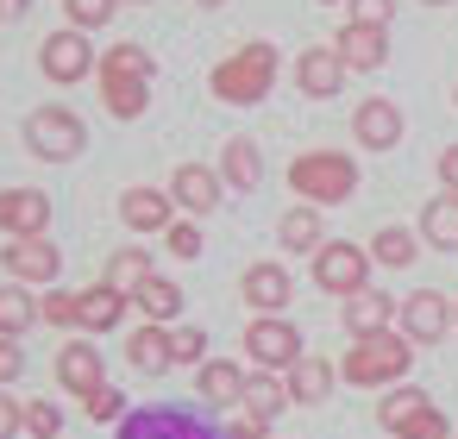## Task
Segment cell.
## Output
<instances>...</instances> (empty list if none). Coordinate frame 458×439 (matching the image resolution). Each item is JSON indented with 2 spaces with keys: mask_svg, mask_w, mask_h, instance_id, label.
Here are the masks:
<instances>
[{
  "mask_svg": "<svg viewBox=\"0 0 458 439\" xmlns=\"http://www.w3.org/2000/svg\"><path fill=\"white\" fill-rule=\"evenodd\" d=\"M95 76H101V101H107L114 120H139L145 114V101H151V51L145 45H114Z\"/></svg>",
  "mask_w": 458,
  "mask_h": 439,
  "instance_id": "obj_1",
  "label": "cell"
},
{
  "mask_svg": "<svg viewBox=\"0 0 458 439\" xmlns=\"http://www.w3.org/2000/svg\"><path fill=\"white\" fill-rule=\"evenodd\" d=\"M289 189L308 201V207H339L358 195V164L345 151H301L289 164Z\"/></svg>",
  "mask_w": 458,
  "mask_h": 439,
  "instance_id": "obj_2",
  "label": "cell"
},
{
  "mask_svg": "<svg viewBox=\"0 0 458 439\" xmlns=\"http://www.w3.org/2000/svg\"><path fill=\"white\" fill-rule=\"evenodd\" d=\"M408 364H414V345H408V333H370V339H358L352 351H345V383H358V389H395L402 376H408Z\"/></svg>",
  "mask_w": 458,
  "mask_h": 439,
  "instance_id": "obj_3",
  "label": "cell"
},
{
  "mask_svg": "<svg viewBox=\"0 0 458 439\" xmlns=\"http://www.w3.org/2000/svg\"><path fill=\"white\" fill-rule=\"evenodd\" d=\"M270 82H276V51L258 38V45H245V51H233L220 70H214V95L220 101H233V107H251V101H264L270 95Z\"/></svg>",
  "mask_w": 458,
  "mask_h": 439,
  "instance_id": "obj_4",
  "label": "cell"
},
{
  "mask_svg": "<svg viewBox=\"0 0 458 439\" xmlns=\"http://www.w3.org/2000/svg\"><path fill=\"white\" fill-rule=\"evenodd\" d=\"M26 145H32V157L70 164V157L89 145V132H82V120H76L70 107H38V114L26 120Z\"/></svg>",
  "mask_w": 458,
  "mask_h": 439,
  "instance_id": "obj_5",
  "label": "cell"
},
{
  "mask_svg": "<svg viewBox=\"0 0 458 439\" xmlns=\"http://www.w3.org/2000/svg\"><path fill=\"white\" fill-rule=\"evenodd\" d=\"M245 351L264 364V370H295L308 351H301V333L289 326V320H276V314H264V320H251L245 326Z\"/></svg>",
  "mask_w": 458,
  "mask_h": 439,
  "instance_id": "obj_6",
  "label": "cell"
},
{
  "mask_svg": "<svg viewBox=\"0 0 458 439\" xmlns=\"http://www.w3.org/2000/svg\"><path fill=\"white\" fill-rule=\"evenodd\" d=\"M364 276H370V251H358V245H320L314 251V283L327 295H358V289H370Z\"/></svg>",
  "mask_w": 458,
  "mask_h": 439,
  "instance_id": "obj_7",
  "label": "cell"
},
{
  "mask_svg": "<svg viewBox=\"0 0 458 439\" xmlns=\"http://www.w3.org/2000/svg\"><path fill=\"white\" fill-rule=\"evenodd\" d=\"M120 439H226V433H214L189 408H145V414H126Z\"/></svg>",
  "mask_w": 458,
  "mask_h": 439,
  "instance_id": "obj_8",
  "label": "cell"
},
{
  "mask_svg": "<svg viewBox=\"0 0 458 439\" xmlns=\"http://www.w3.org/2000/svg\"><path fill=\"white\" fill-rule=\"evenodd\" d=\"M452 320H458V308H452L439 289H414V295L402 301V333H408V345H439Z\"/></svg>",
  "mask_w": 458,
  "mask_h": 439,
  "instance_id": "obj_9",
  "label": "cell"
},
{
  "mask_svg": "<svg viewBox=\"0 0 458 439\" xmlns=\"http://www.w3.org/2000/svg\"><path fill=\"white\" fill-rule=\"evenodd\" d=\"M38 63H45V76L51 82H82L89 70H95V45L70 26V32H57V38H45V51H38Z\"/></svg>",
  "mask_w": 458,
  "mask_h": 439,
  "instance_id": "obj_10",
  "label": "cell"
},
{
  "mask_svg": "<svg viewBox=\"0 0 458 439\" xmlns=\"http://www.w3.org/2000/svg\"><path fill=\"white\" fill-rule=\"evenodd\" d=\"M295 89L314 95V101H333V95L345 89V63H339V51H333V45H308V51L295 57Z\"/></svg>",
  "mask_w": 458,
  "mask_h": 439,
  "instance_id": "obj_11",
  "label": "cell"
},
{
  "mask_svg": "<svg viewBox=\"0 0 458 439\" xmlns=\"http://www.w3.org/2000/svg\"><path fill=\"white\" fill-rule=\"evenodd\" d=\"M352 132H358V145H364V151H395V145H402V107H395V101H383V95H370V101H358Z\"/></svg>",
  "mask_w": 458,
  "mask_h": 439,
  "instance_id": "obj_12",
  "label": "cell"
},
{
  "mask_svg": "<svg viewBox=\"0 0 458 439\" xmlns=\"http://www.w3.org/2000/svg\"><path fill=\"white\" fill-rule=\"evenodd\" d=\"M0 226H7L13 239H45L51 201H45L38 189H0Z\"/></svg>",
  "mask_w": 458,
  "mask_h": 439,
  "instance_id": "obj_13",
  "label": "cell"
},
{
  "mask_svg": "<svg viewBox=\"0 0 458 439\" xmlns=\"http://www.w3.org/2000/svg\"><path fill=\"white\" fill-rule=\"evenodd\" d=\"M333 51H339L345 70H383V63H389V32H383V26H352V20H345V32L333 38Z\"/></svg>",
  "mask_w": 458,
  "mask_h": 439,
  "instance_id": "obj_14",
  "label": "cell"
},
{
  "mask_svg": "<svg viewBox=\"0 0 458 439\" xmlns=\"http://www.w3.org/2000/svg\"><path fill=\"white\" fill-rule=\"evenodd\" d=\"M57 270H64V257H57L51 239H13V245H7V276H20V283H51Z\"/></svg>",
  "mask_w": 458,
  "mask_h": 439,
  "instance_id": "obj_15",
  "label": "cell"
},
{
  "mask_svg": "<svg viewBox=\"0 0 458 439\" xmlns=\"http://www.w3.org/2000/svg\"><path fill=\"white\" fill-rule=\"evenodd\" d=\"M170 201L189 207V214H214V201H220V176H214L208 164H182V170L170 176Z\"/></svg>",
  "mask_w": 458,
  "mask_h": 439,
  "instance_id": "obj_16",
  "label": "cell"
},
{
  "mask_svg": "<svg viewBox=\"0 0 458 439\" xmlns=\"http://www.w3.org/2000/svg\"><path fill=\"white\" fill-rule=\"evenodd\" d=\"M389 320H395V301H389L383 289H358V295H345V326H352V339L389 333Z\"/></svg>",
  "mask_w": 458,
  "mask_h": 439,
  "instance_id": "obj_17",
  "label": "cell"
},
{
  "mask_svg": "<svg viewBox=\"0 0 458 439\" xmlns=\"http://www.w3.org/2000/svg\"><path fill=\"white\" fill-rule=\"evenodd\" d=\"M289 295H295V283H289L283 264H251V270H245V301H251V308L276 314V308H289Z\"/></svg>",
  "mask_w": 458,
  "mask_h": 439,
  "instance_id": "obj_18",
  "label": "cell"
},
{
  "mask_svg": "<svg viewBox=\"0 0 458 439\" xmlns=\"http://www.w3.org/2000/svg\"><path fill=\"white\" fill-rule=\"evenodd\" d=\"M57 376H64V389H76V395H95V389L107 383L95 345H64V351H57Z\"/></svg>",
  "mask_w": 458,
  "mask_h": 439,
  "instance_id": "obj_19",
  "label": "cell"
},
{
  "mask_svg": "<svg viewBox=\"0 0 458 439\" xmlns=\"http://www.w3.org/2000/svg\"><path fill=\"white\" fill-rule=\"evenodd\" d=\"M120 220H126L132 232H157V226H170V195H157V189H126V195H120Z\"/></svg>",
  "mask_w": 458,
  "mask_h": 439,
  "instance_id": "obj_20",
  "label": "cell"
},
{
  "mask_svg": "<svg viewBox=\"0 0 458 439\" xmlns=\"http://www.w3.org/2000/svg\"><path fill=\"white\" fill-rule=\"evenodd\" d=\"M120 314H126V295H120L114 283H101V289H82V295H76V326L107 333V326H120Z\"/></svg>",
  "mask_w": 458,
  "mask_h": 439,
  "instance_id": "obj_21",
  "label": "cell"
},
{
  "mask_svg": "<svg viewBox=\"0 0 458 439\" xmlns=\"http://www.w3.org/2000/svg\"><path fill=\"white\" fill-rule=\"evenodd\" d=\"M420 239L439 245V251H458V195H452V189L420 207Z\"/></svg>",
  "mask_w": 458,
  "mask_h": 439,
  "instance_id": "obj_22",
  "label": "cell"
},
{
  "mask_svg": "<svg viewBox=\"0 0 458 439\" xmlns=\"http://www.w3.org/2000/svg\"><path fill=\"white\" fill-rule=\"evenodd\" d=\"M245 370L239 364H226V358H214V364H201V401H214V408H233V401H245Z\"/></svg>",
  "mask_w": 458,
  "mask_h": 439,
  "instance_id": "obj_23",
  "label": "cell"
},
{
  "mask_svg": "<svg viewBox=\"0 0 458 439\" xmlns=\"http://www.w3.org/2000/svg\"><path fill=\"white\" fill-rule=\"evenodd\" d=\"M132 301H139V314H145L151 326H164V320H176V314H182V289H176V283H164V276H145V283L132 289Z\"/></svg>",
  "mask_w": 458,
  "mask_h": 439,
  "instance_id": "obj_24",
  "label": "cell"
},
{
  "mask_svg": "<svg viewBox=\"0 0 458 439\" xmlns=\"http://www.w3.org/2000/svg\"><path fill=\"white\" fill-rule=\"evenodd\" d=\"M126 358H132V370H145V376H157V370H170V333L164 326H139L132 339H126Z\"/></svg>",
  "mask_w": 458,
  "mask_h": 439,
  "instance_id": "obj_25",
  "label": "cell"
},
{
  "mask_svg": "<svg viewBox=\"0 0 458 439\" xmlns=\"http://www.w3.org/2000/svg\"><path fill=\"white\" fill-rule=\"evenodd\" d=\"M333 376H339V370H333L327 358H301V364L289 370V401H308V408H314V401H327Z\"/></svg>",
  "mask_w": 458,
  "mask_h": 439,
  "instance_id": "obj_26",
  "label": "cell"
},
{
  "mask_svg": "<svg viewBox=\"0 0 458 439\" xmlns=\"http://www.w3.org/2000/svg\"><path fill=\"white\" fill-rule=\"evenodd\" d=\"M220 170H226L233 189H258V182H264V151H258L251 139H233L226 157H220Z\"/></svg>",
  "mask_w": 458,
  "mask_h": 439,
  "instance_id": "obj_27",
  "label": "cell"
},
{
  "mask_svg": "<svg viewBox=\"0 0 458 439\" xmlns=\"http://www.w3.org/2000/svg\"><path fill=\"white\" fill-rule=\"evenodd\" d=\"M414 251H420V239L408 226H377V239H370V264H389V270H408Z\"/></svg>",
  "mask_w": 458,
  "mask_h": 439,
  "instance_id": "obj_28",
  "label": "cell"
},
{
  "mask_svg": "<svg viewBox=\"0 0 458 439\" xmlns=\"http://www.w3.org/2000/svg\"><path fill=\"white\" fill-rule=\"evenodd\" d=\"M420 408H433V401H427V389H414V383H395V389H389V395L377 401V420H383V426L395 433V426H408V420H414Z\"/></svg>",
  "mask_w": 458,
  "mask_h": 439,
  "instance_id": "obj_29",
  "label": "cell"
},
{
  "mask_svg": "<svg viewBox=\"0 0 458 439\" xmlns=\"http://www.w3.org/2000/svg\"><path fill=\"white\" fill-rule=\"evenodd\" d=\"M38 320V301L20 289V283H0V339H13V333H26Z\"/></svg>",
  "mask_w": 458,
  "mask_h": 439,
  "instance_id": "obj_30",
  "label": "cell"
},
{
  "mask_svg": "<svg viewBox=\"0 0 458 439\" xmlns=\"http://www.w3.org/2000/svg\"><path fill=\"white\" fill-rule=\"evenodd\" d=\"M276 239L289 245V251H320L327 239H320V214L314 207H289L283 214V226H276Z\"/></svg>",
  "mask_w": 458,
  "mask_h": 439,
  "instance_id": "obj_31",
  "label": "cell"
},
{
  "mask_svg": "<svg viewBox=\"0 0 458 439\" xmlns=\"http://www.w3.org/2000/svg\"><path fill=\"white\" fill-rule=\"evenodd\" d=\"M145 276H151V257H145V251H139V245H132V251H120V257H114V264H107V283H114V289H120V295H132V289H139V283H145Z\"/></svg>",
  "mask_w": 458,
  "mask_h": 439,
  "instance_id": "obj_32",
  "label": "cell"
},
{
  "mask_svg": "<svg viewBox=\"0 0 458 439\" xmlns=\"http://www.w3.org/2000/svg\"><path fill=\"white\" fill-rule=\"evenodd\" d=\"M283 401H289V383H276V376H251V383H245V408H251V414L270 420V414H283Z\"/></svg>",
  "mask_w": 458,
  "mask_h": 439,
  "instance_id": "obj_33",
  "label": "cell"
},
{
  "mask_svg": "<svg viewBox=\"0 0 458 439\" xmlns=\"http://www.w3.org/2000/svg\"><path fill=\"white\" fill-rule=\"evenodd\" d=\"M395 439H452V420L439 408H420L408 426H395Z\"/></svg>",
  "mask_w": 458,
  "mask_h": 439,
  "instance_id": "obj_34",
  "label": "cell"
},
{
  "mask_svg": "<svg viewBox=\"0 0 458 439\" xmlns=\"http://www.w3.org/2000/svg\"><path fill=\"white\" fill-rule=\"evenodd\" d=\"M114 7L120 0H64V13H70V26L82 32V26H107L114 20Z\"/></svg>",
  "mask_w": 458,
  "mask_h": 439,
  "instance_id": "obj_35",
  "label": "cell"
},
{
  "mask_svg": "<svg viewBox=\"0 0 458 439\" xmlns=\"http://www.w3.org/2000/svg\"><path fill=\"white\" fill-rule=\"evenodd\" d=\"M201 351H208V333L201 326H176L170 333V364H201Z\"/></svg>",
  "mask_w": 458,
  "mask_h": 439,
  "instance_id": "obj_36",
  "label": "cell"
},
{
  "mask_svg": "<svg viewBox=\"0 0 458 439\" xmlns=\"http://www.w3.org/2000/svg\"><path fill=\"white\" fill-rule=\"evenodd\" d=\"M26 426H32V439H57V426H64L57 401H32V408H26Z\"/></svg>",
  "mask_w": 458,
  "mask_h": 439,
  "instance_id": "obj_37",
  "label": "cell"
},
{
  "mask_svg": "<svg viewBox=\"0 0 458 439\" xmlns=\"http://www.w3.org/2000/svg\"><path fill=\"white\" fill-rule=\"evenodd\" d=\"M395 20V0H352V26H383L389 32Z\"/></svg>",
  "mask_w": 458,
  "mask_h": 439,
  "instance_id": "obj_38",
  "label": "cell"
},
{
  "mask_svg": "<svg viewBox=\"0 0 458 439\" xmlns=\"http://www.w3.org/2000/svg\"><path fill=\"white\" fill-rule=\"evenodd\" d=\"M82 408H89V420H114L126 401H120V389H114V383H101L95 395H82Z\"/></svg>",
  "mask_w": 458,
  "mask_h": 439,
  "instance_id": "obj_39",
  "label": "cell"
},
{
  "mask_svg": "<svg viewBox=\"0 0 458 439\" xmlns=\"http://www.w3.org/2000/svg\"><path fill=\"white\" fill-rule=\"evenodd\" d=\"M264 426H270V420H264V414H251V408H245V414H233V420H226V439H270V433H264Z\"/></svg>",
  "mask_w": 458,
  "mask_h": 439,
  "instance_id": "obj_40",
  "label": "cell"
},
{
  "mask_svg": "<svg viewBox=\"0 0 458 439\" xmlns=\"http://www.w3.org/2000/svg\"><path fill=\"white\" fill-rule=\"evenodd\" d=\"M51 326H76V295H45V308H38Z\"/></svg>",
  "mask_w": 458,
  "mask_h": 439,
  "instance_id": "obj_41",
  "label": "cell"
},
{
  "mask_svg": "<svg viewBox=\"0 0 458 439\" xmlns=\"http://www.w3.org/2000/svg\"><path fill=\"white\" fill-rule=\"evenodd\" d=\"M170 251L176 257H201V232L195 226H170Z\"/></svg>",
  "mask_w": 458,
  "mask_h": 439,
  "instance_id": "obj_42",
  "label": "cell"
},
{
  "mask_svg": "<svg viewBox=\"0 0 458 439\" xmlns=\"http://www.w3.org/2000/svg\"><path fill=\"white\" fill-rule=\"evenodd\" d=\"M20 370H26V351H20L13 339H0V383H13Z\"/></svg>",
  "mask_w": 458,
  "mask_h": 439,
  "instance_id": "obj_43",
  "label": "cell"
},
{
  "mask_svg": "<svg viewBox=\"0 0 458 439\" xmlns=\"http://www.w3.org/2000/svg\"><path fill=\"white\" fill-rule=\"evenodd\" d=\"M20 426H26V408H13L7 395H0V439H13Z\"/></svg>",
  "mask_w": 458,
  "mask_h": 439,
  "instance_id": "obj_44",
  "label": "cell"
},
{
  "mask_svg": "<svg viewBox=\"0 0 458 439\" xmlns=\"http://www.w3.org/2000/svg\"><path fill=\"white\" fill-rule=\"evenodd\" d=\"M439 182L458 195V145H445V151H439Z\"/></svg>",
  "mask_w": 458,
  "mask_h": 439,
  "instance_id": "obj_45",
  "label": "cell"
},
{
  "mask_svg": "<svg viewBox=\"0 0 458 439\" xmlns=\"http://www.w3.org/2000/svg\"><path fill=\"white\" fill-rule=\"evenodd\" d=\"M26 7H32V0H0V26H13V20H26Z\"/></svg>",
  "mask_w": 458,
  "mask_h": 439,
  "instance_id": "obj_46",
  "label": "cell"
},
{
  "mask_svg": "<svg viewBox=\"0 0 458 439\" xmlns=\"http://www.w3.org/2000/svg\"><path fill=\"white\" fill-rule=\"evenodd\" d=\"M201 7H226V0H201Z\"/></svg>",
  "mask_w": 458,
  "mask_h": 439,
  "instance_id": "obj_47",
  "label": "cell"
},
{
  "mask_svg": "<svg viewBox=\"0 0 458 439\" xmlns=\"http://www.w3.org/2000/svg\"><path fill=\"white\" fill-rule=\"evenodd\" d=\"M427 7H452V0H427Z\"/></svg>",
  "mask_w": 458,
  "mask_h": 439,
  "instance_id": "obj_48",
  "label": "cell"
},
{
  "mask_svg": "<svg viewBox=\"0 0 458 439\" xmlns=\"http://www.w3.org/2000/svg\"><path fill=\"white\" fill-rule=\"evenodd\" d=\"M327 7H333V0H327Z\"/></svg>",
  "mask_w": 458,
  "mask_h": 439,
  "instance_id": "obj_49",
  "label": "cell"
},
{
  "mask_svg": "<svg viewBox=\"0 0 458 439\" xmlns=\"http://www.w3.org/2000/svg\"><path fill=\"white\" fill-rule=\"evenodd\" d=\"M452 101H458V95H452Z\"/></svg>",
  "mask_w": 458,
  "mask_h": 439,
  "instance_id": "obj_50",
  "label": "cell"
}]
</instances>
